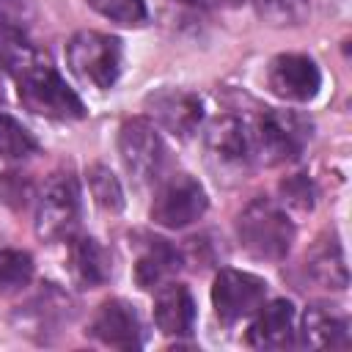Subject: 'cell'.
<instances>
[{
    "instance_id": "cell-20",
    "label": "cell",
    "mask_w": 352,
    "mask_h": 352,
    "mask_svg": "<svg viewBox=\"0 0 352 352\" xmlns=\"http://www.w3.org/2000/svg\"><path fill=\"white\" fill-rule=\"evenodd\" d=\"M33 256L28 250H0V294H16L33 280Z\"/></svg>"
},
{
    "instance_id": "cell-12",
    "label": "cell",
    "mask_w": 352,
    "mask_h": 352,
    "mask_svg": "<svg viewBox=\"0 0 352 352\" xmlns=\"http://www.w3.org/2000/svg\"><path fill=\"white\" fill-rule=\"evenodd\" d=\"M267 85L286 102H311L322 88V72L308 55L286 52L272 58L267 69Z\"/></svg>"
},
{
    "instance_id": "cell-3",
    "label": "cell",
    "mask_w": 352,
    "mask_h": 352,
    "mask_svg": "<svg viewBox=\"0 0 352 352\" xmlns=\"http://www.w3.org/2000/svg\"><path fill=\"white\" fill-rule=\"evenodd\" d=\"M248 126L253 154L264 165H283L297 160L311 140V121L292 110H264Z\"/></svg>"
},
{
    "instance_id": "cell-24",
    "label": "cell",
    "mask_w": 352,
    "mask_h": 352,
    "mask_svg": "<svg viewBox=\"0 0 352 352\" xmlns=\"http://www.w3.org/2000/svg\"><path fill=\"white\" fill-rule=\"evenodd\" d=\"M85 3L104 19L124 28H140L148 19L146 0H85Z\"/></svg>"
},
{
    "instance_id": "cell-25",
    "label": "cell",
    "mask_w": 352,
    "mask_h": 352,
    "mask_svg": "<svg viewBox=\"0 0 352 352\" xmlns=\"http://www.w3.org/2000/svg\"><path fill=\"white\" fill-rule=\"evenodd\" d=\"M280 192L286 198V204L297 206V209H314V198H316V190H314V182L305 176V173H294L289 179L280 182Z\"/></svg>"
},
{
    "instance_id": "cell-4",
    "label": "cell",
    "mask_w": 352,
    "mask_h": 352,
    "mask_svg": "<svg viewBox=\"0 0 352 352\" xmlns=\"http://www.w3.org/2000/svg\"><path fill=\"white\" fill-rule=\"evenodd\" d=\"M66 60H69V69L82 82H88L99 91H107L116 85V80L121 74L124 50H121V41L110 33L80 30L66 44Z\"/></svg>"
},
{
    "instance_id": "cell-8",
    "label": "cell",
    "mask_w": 352,
    "mask_h": 352,
    "mask_svg": "<svg viewBox=\"0 0 352 352\" xmlns=\"http://www.w3.org/2000/svg\"><path fill=\"white\" fill-rule=\"evenodd\" d=\"M209 206L206 190L190 173H173L160 182L151 201V220L162 228H184L195 223Z\"/></svg>"
},
{
    "instance_id": "cell-22",
    "label": "cell",
    "mask_w": 352,
    "mask_h": 352,
    "mask_svg": "<svg viewBox=\"0 0 352 352\" xmlns=\"http://www.w3.org/2000/svg\"><path fill=\"white\" fill-rule=\"evenodd\" d=\"M38 151L36 138L8 113H0V157L3 160H25Z\"/></svg>"
},
{
    "instance_id": "cell-5",
    "label": "cell",
    "mask_w": 352,
    "mask_h": 352,
    "mask_svg": "<svg viewBox=\"0 0 352 352\" xmlns=\"http://www.w3.org/2000/svg\"><path fill=\"white\" fill-rule=\"evenodd\" d=\"M250 126L236 116H220L206 129V162L212 173L228 184L245 179L253 168Z\"/></svg>"
},
{
    "instance_id": "cell-2",
    "label": "cell",
    "mask_w": 352,
    "mask_h": 352,
    "mask_svg": "<svg viewBox=\"0 0 352 352\" xmlns=\"http://www.w3.org/2000/svg\"><path fill=\"white\" fill-rule=\"evenodd\" d=\"M242 248L261 261H283L294 245V223L272 198H253L236 217Z\"/></svg>"
},
{
    "instance_id": "cell-1",
    "label": "cell",
    "mask_w": 352,
    "mask_h": 352,
    "mask_svg": "<svg viewBox=\"0 0 352 352\" xmlns=\"http://www.w3.org/2000/svg\"><path fill=\"white\" fill-rule=\"evenodd\" d=\"M8 69L14 74L19 102L30 113L44 116V118H58V121H77L85 116L82 99L60 77L52 60L41 55L36 47H30L25 55L8 63Z\"/></svg>"
},
{
    "instance_id": "cell-26",
    "label": "cell",
    "mask_w": 352,
    "mask_h": 352,
    "mask_svg": "<svg viewBox=\"0 0 352 352\" xmlns=\"http://www.w3.org/2000/svg\"><path fill=\"white\" fill-rule=\"evenodd\" d=\"M173 3H182V6H190V8H220L228 0H173Z\"/></svg>"
},
{
    "instance_id": "cell-10",
    "label": "cell",
    "mask_w": 352,
    "mask_h": 352,
    "mask_svg": "<svg viewBox=\"0 0 352 352\" xmlns=\"http://www.w3.org/2000/svg\"><path fill=\"white\" fill-rule=\"evenodd\" d=\"M267 294V280L242 272V270H220L212 283V305L223 324H234L245 316H250Z\"/></svg>"
},
{
    "instance_id": "cell-11",
    "label": "cell",
    "mask_w": 352,
    "mask_h": 352,
    "mask_svg": "<svg viewBox=\"0 0 352 352\" xmlns=\"http://www.w3.org/2000/svg\"><path fill=\"white\" fill-rule=\"evenodd\" d=\"M88 336L96 338L104 346H113V349H138V346H143L140 316H138L135 305H129L121 297L104 300L96 308V314L88 322Z\"/></svg>"
},
{
    "instance_id": "cell-15",
    "label": "cell",
    "mask_w": 352,
    "mask_h": 352,
    "mask_svg": "<svg viewBox=\"0 0 352 352\" xmlns=\"http://www.w3.org/2000/svg\"><path fill=\"white\" fill-rule=\"evenodd\" d=\"M154 322H157L160 333H165L170 338H184V336L192 333V327H195V302H192V294L184 283L168 280V283L157 286Z\"/></svg>"
},
{
    "instance_id": "cell-18",
    "label": "cell",
    "mask_w": 352,
    "mask_h": 352,
    "mask_svg": "<svg viewBox=\"0 0 352 352\" xmlns=\"http://www.w3.org/2000/svg\"><path fill=\"white\" fill-rule=\"evenodd\" d=\"M305 270L311 275V280H316L324 289H346L349 283V272H346V261H344V250L338 245L336 236H322L316 239V245L308 250L305 256Z\"/></svg>"
},
{
    "instance_id": "cell-23",
    "label": "cell",
    "mask_w": 352,
    "mask_h": 352,
    "mask_svg": "<svg viewBox=\"0 0 352 352\" xmlns=\"http://www.w3.org/2000/svg\"><path fill=\"white\" fill-rule=\"evenodd\" d=\"M88 187L94 201L104 209V212H121L124 209V190L121 182L116 179V173L107 165H91L88 168Z\"/></svg>"
},
{
    "instance_id": "cell-16",
    "label": "cell",
    "mask_w": 352,
    "mask_h": 352,
    "mask_svg": "<svg viewBox=\"0 0 352 352\" xmlns=\"http://www.w3.org/2000/svg\"><path fill=\"white\" fill-rule=\"evenodd\" d=\"M302 344L311 349H346L349 346V319L344 311L314 302L302 314Z\"/></svg>"
},
{
    "instance_id": "cell-17",
    "label": "cell",
    "mask_w": 352,
    "mask_h": 352,
    "mask_svg": "<svg viewBox=\"0 0 352 352\" xmlns=\"http://www.w3.org/2000/svg\"><path fill=\"white\" fill-rule=\"evenodd\" d=\"M179 267H182V256L168 239L143 236V242L138 245V258H135V280L140 289H154V286L168 283Z\"/></svg>"
},
{
    "instance_id": "cell-19",
    "label": "cell",
    "mask_w": 352,
    "mask_h": 352,
    "mask_svg": "<svg viewBox=\"0 0 352 352\" xmlns=\"http://www.w3.org/2000/svg\"><path fill=\"white\" fill-rule=\"evenodd\" d=\"M72 275L82 289H96L110 280V256L94 236H77L69 250Z\"/></svg>"
},
{
    "instance_id": "cell-21",
    "label": "cell",
    "mask_w": 352,
    "mask_h": 352,
    "mask_svg": "<svg viewBox=\"0 0 352 352\" xmlns=\"http://www.w3.org/2000/svg\"><path fill=\"white\" fill-rule=\"evenodd\" d=\"M256 14L272 28H297L308 19V0H253Z\"/></svg>"
},
{
    "instance_id": "cell-6",
    "label": "cell",
    "mask_w": 352,
    "mask_h": 352,
    "mask_svg": "<svg viewBox=\"0 0 352 352\" xmlns=\"http://www.w3.org/2000/svg\"><path fill=\"white\" fill-rule=\"evenodd\" d=\"M80 223V184L72 170H55L36 204V236L41 242H60L72 236Z\"/></svg>"
},
{
    "instance_id": "cell-13",
    "label": "cell",
    "mask_w": 352,
    "mask_h": 352,
    "mask_svg": "<svg viewBox=\"0 0 352 352\" xmlns=\"http://www.w3.org/2000/svg\"><path fill=\"white\" fill-rule=\"evenodd\" d=\"M146 110L162 129H168L176 138H190L204 118L201 99L184 88H160L148 94Z\"/></svg>"
},
{
    "instance_id": "cell-9",
    "label": "cell",
    "mask_w": 352,
    "mask_h": 352,
    "mask_svg": "<svg viewBox=\"0 0 352 352\" xmlns=\"http://www.w3.org/2000/svg\"><path fill=\"white\" fill-rule=\"evenodd\" d=\"M118 154L135 182H154L165 165V143L148 118H126L118 129Z\"/></svg>"
},
{
    "instance_id": "cell-7",
    "label": "cell",
    "mask_w": 352,
    "mask_h": 352,
    "mask_svg": "<svg viewBox=\"0 0 352 352\" xmlns=\"http://www.w3.org/2000/svg\"><path fill=\"white\" fill-rule=\"evenodd\" d=\"M74 316V305L69 300L66 292H60L55 283H44V289H38L28 302H22L11 322L16 327V333L38 341V344H50L63 324H69Z\"/></svg>"
},
{
    "instance_id": "cell-14",
    "label": "cell",
    "mask_w": 352,
    "mask_h": 352,
    "mask_svg": "<svg viewBox=\"0 0 352 352\" xmlns=\"http://www.w3.org/2000/svg\"><path fill=\"white\" fill-rule=\"evenodd\" d=\"M253 322L248 327V344L256 349H283L294 344V305L289 300L261 302L253 311Z\"/></svg>"
}]
</instances>
